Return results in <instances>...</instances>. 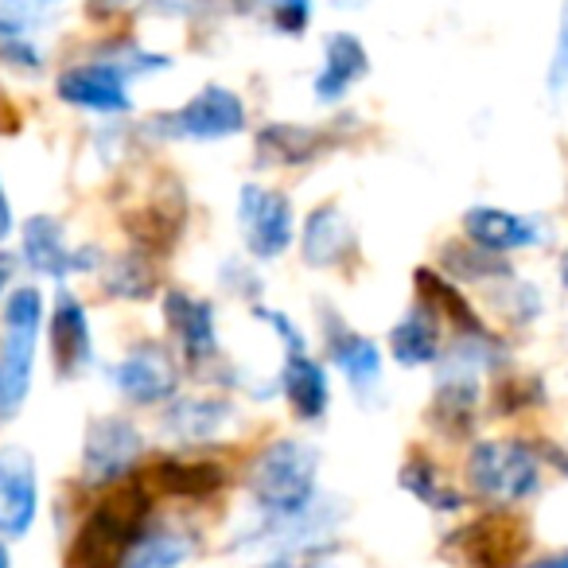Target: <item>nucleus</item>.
<instances>
[{"instance_id": "1", "label": "nucleus", "mask_w": 568, "mask_h": 568, "mask_svg": "<svg viewBox=\"0 0 568 568\" xmlns=\"http://www.w3.org/2000/svg\"><path fill=\"white\" fill-rule=\"evenodd\" d=\"M152 514H156V490L141 475H133V479L118 483L110 490H98V503L82 514L79 529L71 537L67 565L121 568L125 565V552L133 549L136 534L149 526Z\"/></svg>"}, {"instance_id": "2", "label": "nucleus", "mask_w": 568, "mask_h": 568, "mask_svg": "<svg viewBox=\"0 0 568 568\" xmlns=\"http://www.w3.org/2000/svg\"><path fill=\"white\" fill-rule=\"evenodd\" d=\"M320 456L316 444L301 436H273L242 467V487L261 518H288L308 510L320 498Z\"/></svg>"}, {"instance_id": "3", "label": "nucleus", "mask_w": 568, "mask_h": 568, "mask_svg": "<svg viewBox=\"0 0 568 568\" xmlns=\"http://www.w3.org/2000/svg\"><path fill=\"white\" fill-rule=\"evenodd\" d=\"M48 301L40 284H17L0 304V428L20 420L32 402L36 366H40Z\"/></svg>"}, {"instance_id": "4", "label": "nucleus", "mask_w": 568, "mask_h": 568, "mask_svg": "<svg viewBox=\"0 0 568 568\" xmlns=\"http://www.w3.org/2000/svg\"><path fill=\"white\" fill-rule=\"evenodd\" d=\"M464 490L483 506H518L534 503L545 490V464L537 444L526 436H503V440H471L464 456Z\"/></svg>"}, {"instance_id": "5", "label": "nucleus", "mask_w": 568, "mask_h": 568, "mask_svg": "<svg viewBox=\"0 0 568 568\" xmlns=\"http://www.w3.org/2000/svg\"><path fill=\"white\" fill-rule=\"evenodd\" d=\"M253 320L265 324L268 332L281 339V371H276V394L284 397L288 413H293L301 425H324L327 413H332V378H327V366L312 355L308 339L296 327V320L281 308H268V304H253Z\"/></svg>"}, {"instance_id": "6", "label": "nucleus", "mask_w": 568, "mask_h": 568, "mask_svg": "<svg viewBox=\"0 0 568 568\" xmlns=\"http://www.w3.org/2000/svg\"><path fill=\"white\" fill-rule=\"evenodd\" d=\"M440 557L456 568H526L534 534L518 510L487 506L440 537Z\"/></svg>"}, {"instance_id": "7", "label": "nucleus", "mask_w": 568, "mask_h": 568, "mask_svg": "<svg viewBox=\"0 0 568 568\" xmlns=\"http://www.w3.org/2000/svg\"><path fill=\"white\" fill-rule=\"evenodd\" d=\"M149 456V436L125 413H98L87 420L79 448V483L87 490H110L133 479Z\"/></svg>"}, {"instance_id": "8", "label": "nucleus", "mask_w": 568, "mask_h": 568, "mask_svg": "<svg viewBox=\"0 0 568 568\" xmlns=\"http://www.w3.org/2000/svg\"><path fill=\"white\" fill-rule=\"evenodd\" d=\"M20 265L32 268L40 281L67 284L71 276H98L105 250L98 242H71L59 214H32L20 222Z\"/></svg>"}, {"instance_id": "9", "label": "nucleus", "mask_w": 568, "mask_h": 568, "mask_svg": "<svg viewBox=\"0 0 568 568\" xmlns=\"http://www.w3.org/2000/svg\"><path fill=\"white\" fill-rule=\"evenodd\" d=\"M160 312H164L168 343L180 355L183 371L191 374H222L226 355L219 339V312L206 296H195L191 288H164L160 293Z\"/></svg>"}, {"instance_id": "10", "label": "nucleus", "mask_w": 568, "mask_h": 568, "mask_svg": "<svg viewBox=\"0 0 568 568\" xmlns=\"http://www.w3.org/2000/svg\"><path fill=\"white\" fill-rule=\"evenodd\" d=\"M183 363L164 339H136L118 363L105 366L113 394L133 409H160L183 386Z\"/></svg>"}, {"instance_id": "11", "label": "nucleus", "mask_w": 568, "mask_h": 568, "mask_svg": "<svg viewBox=\"0 0 568 568\" xmlns=\"http://www.w3.org/2000/svg\"><path fill=\"white\" fill-rule=\"evenodd\" d=\"M250 125V113H245V102L234 94L230 87H203L195 98L180 105L172 113H156L149 121V133L160 136V141H226V136L245 133Z\"/></svg>"}, {"instance_id": "12", "label": "nucleus", "mask_w": 568, "mask_h": 568, "mask_svg": "<svg viewBox=\"0 0 568 568\" xmlns=\"http://www.w3.org/2000/svg\"><path fill=\"white\" fill-rule=\"evenodd\" d=\"M237 226L253 261H281L296 242L293 199L265 183H245L237 191Z\"/></svg>"}, {"instance_id": "13", "label": "nucleus", "mask_w": 568, "mask_h": 568, "mask_svg": "<svg viewBox=\"0 0 568 568\" xmlns=\"http://www.w3.org/2000/svg\"><path fill=\"white\" fill-rule=\"evenodd\" d=\"M48 358L59 382H74L87 371H94L98 351H94V324H90V308L71 284H59L55 301L48 304Z\"/></svg>"}, {"instance_id": "14", "label": "nucleus", "mask_w": 568, "mask_h": 568, "mask_svg": "<svg viewBox=\"0 0 568 568\" xmlns=\"http://www.w3.org/2000/svg\"><path fill=\"white\" fill-rule=\"evenodd\" d=\"M149 487L156 495L172 498V503H211L222 490L234 483V471L222 464L219 456H211L206 448H175L168 456H156L149 467Z\"/></svg>"}, {"instance_id": "15", "label": "nucleus", "mask_w": 568, "mask_h": 568, "mask_svg": "<svg viewBox=\"0 0 568 568\" xmlns=\"http://www.w3.org/2000/svg\"><path fill=\"white\" fill-rule=\"evenodd\" d=\"M40 464L32 448L17 440L0 444V537L24 541L40 521Z\"/></svg>"}, {"instance_id": "16", "label": "nucleus", "mask_w": 568, "mask_h": 568, "mask_svg": "<svg viewBox=\"0 0 568 568\" xmlns=\"http://www.w3.org/2000/svg\"><path fill=\"white\" fill-rule=\"evenodd\" d=\"M320 339H324V355L335 371L347 378V386L358 397H371L382 386V347L363 335L355 324H347L343 312H335L332 304H320Z\"/></svg>"}, {"instance_id": "17", "label": "nucleus", "mask_w": 568, "mask_h": 568, "mask_svg": "<svg viewBox=\"0 0 568 568\" xmlns=\"http://www.w3.org/2000/svg\"><path fill=\"white\" fill-rule=\"evenodd\" d=\"M55 98L71 110L98 113V118H121L133 110L129 98V74L110 59H90V63L67 67L55 79Z\"/></svg>"}, {"instance_id": "18", "label": "nucleus", "mask_w": 568, "mask_h": 568, "mask_svg": "<svg viewBox=\"0 0 568 568\" xmlns=\"http://www.w3.org/2000/svg\"><path fill=\"white\" fill-rule=\"evenodd\" d=\"M234 402L226 394H175L160 405V436L175 448H211L230 425H234Z\"/></svg>"}, {"instance_id": "19", "label": "nucleus", "mask_w": 568, "mask_h": 568, "mask_svg": "<svg viewBox=\"0 0 568 568\" xmlns=\"http://www.w3.org/2000/svg\"><path fill=\"white\" fill-rule=\"evenodd\" d=\"M343 521V510L332 498L320 495L308 510L288 514V518H261L250 521L245 529H237L234 541L226 545L230 552H245V549H288V545H304V541H324L335 537V526Z\"/></svg>"}, {"instance_id": "20", "label": "nucleus", "mask_w": 568, "mask_h": 568, "mask_svg": "<svg viewBox=\"0 0 568 568\" xmlns=\"http://www.w3.org/2000/svg\"><path fill=\"white\" fill-rule=\"evenodd\" d=\"M436 382H433V402L425 409V420L440 440H467L479 425V409H483V382L479 374L467 371H452V366H436Z\"/></svg>"}, {"instance_id": "21", "label": "nucleus", "mask_w": 568, "mask_h": 568, "mask_svg": "<svg viewBox=\"0 0 568 568\" xmlns=\"http://www.w3.org/2000/svg\"><path fill=\"white\" fill-rule=\"evenodd\" d=\"M459 230H464L467 242L483 245L490 253H521V250H537V245L549 242V222L529 219V214L506 211V206H490V203H475L464 211L459 219Z\"/></svg>"}, {"instance_id": "22", "label": "nucleus", "mask_w": 568, "mask_h": 568, "mask_svg": "<svg viewBox=\"0 0 568 568\" xmlns=\"http://www.w3.org/2000/svg\"><path fill=\"white\" fill-rule=\"evenodd\" d=\"M296 237H301V261L308 268H343L358 257V230L339 203L312 206Z\"/></svg>"}, {"instance_id": "23", "label": "nucleus", "mask_w": 568, "mask_h": 568, "mask_svg": "<svg viewBox=\"0 0 568 568\" xmlns=\"http://www.w3.org/2000/svg\"><path fill=\"white\" fill-rule=\"evenodd\" d=\"M397 487H402L413 503L425 506V510L448 514V518L464 514L467 503H471L467 490H464V483L452 479V475L444 471L440 459L425 448H413L409 456L402 459V467H397Z\"/></svg>"}, {"instance_id": "24", "label": "nucleus", "mask_w": 568, "mask_h": 568, "mask_svg": "<svg viewBox=\"0 0 568 568\" xmlns=\"http://www.w3.org/2000/svg\"><path fill=\"white\" fill-rule=\"evenodd\" d=\"M386 351L405 371L436 366L444 355V324L425 301H413L386 335Z\"/></svg>"}, {"instance_id": "25", "label": "nucleus", "mask_w": 568, "mask_h": 568, "mask_svg": "<svg viewBox=\"0 0 568 568\" xmlns=\"http://www.w3.org/2000/svg\"><path fill=\"white\" fill-rule=\"evenodd\" d=\"M199 552V534L180 518L152 514L149 526L136 534L133 549L125 552L121 568H183Z\"/></svg>"}, {"instance_id": "26", "label": "nucleus", "mask_w": 568, "mask_h": 568, "mask_svg": "<svg viewBox=\"0 0 568 568\" xmlns=\"http://www.w3.org/2000/svg\"><path fill=\"white\" fill-rule=\"evenodd\" d=\"M98 284L110 301L144 304L160 296V265L156 253L141 250V245H125L121 253H105L102 268H98Z\"/></svg>"}, {"instance_id": "27", "label": "nucleus", "mask_w": 568, "mask_h": 568, "mask_svg": "<svg viewBox=\"0 0 568 568\" xmlns=\"http://www.w3.org/2000/svg\"><path fill=\"white\" fill-rule=\"evenodd\" d=\"M371 74V55H366L363 40L351 32H335L324 43V67H320L312 94L320 105H335L355 90V82H363Z\"/></svg>"}, {"instance_id": "28", "label": "nucleus", "mask_w": 568, "mask_h": 568, "mask_svg": "<svg viewBox=\"0 0 568 568\" xmlns=\"http://www.w3.org/2000/svg\"><path fill=\"white\" fill-rule=\"evenodd\" d=\"M332 152V133L293 121H273L257 133V164L261 168H308Z\"/></svg>"}, {"instance_id": "29", "label": "nucleus", "mask_w": 568, "mask_h": 568, "mask_svg": "<svg viewBox=\"0 0 568 568\" xmlns=\"http://www.w3.org/2000/svg\"><path fill=\"white\" fill-rule=\"evenodd\" d=\"M413 288H417V301H425L428 308L440 316V324L448 327V335H467V332H483V316L471 304V296L459 288L452 276H444L436 265H420L413 273Z\"/></svg>"}, {"instance_id": "30", "label": "nucleus", "mask_w": 568, "mask_h": 568, "mask_svg": "<svg viewBox=\"0 0 568 568\" xmlns=\"http://www.w3.org/2000/svg\"><path fill=\"white\" fill-rule=\"evenodd\" d=\"M436 268H440L444 276H452L456 284H479V288H487V284H495V281H503V276H510V273H514L510 257L483 250V245L467 242L464 234L452 237V242H444V245H440V257H436Z\"/></svg>"}, {"instance_id": "31", "label": "nucleus", "mask_w": 568, "mask_h": 568, "mask_svg": "<svg viewBox=\"0 0 568 568\" xmlns=\"http://www.w3.org/2000/svg\"><path fill=\"white\" fill-rule=\"evenodd\" d=\"M487 304L495 308L503 327H534L545 316V296L534 281H521L518 273L503 276V281L487 284Z\"/></svg>"}, {"instance_id": "32", "label": "nucleus", "mask_w": 568, "mask_h": 568, "mask_svg": "<svg viewBox=\"0 0 568 568\" xmlns=\"http://www.w3.org/2000/svg\"><path fill=\"white\" fill-rule=\"evenodd\" d=\"M549 402V389H545V378L537 374H495V386H490L487 397V413L495 420H510V417H526V413H537Z\"/></svg>"}, {"instance_id": "33", "label": "nucleus", "mask_w": 568, "mask_h": 568, "mask_svg": "<svg viewBox=\"0 0 568 568\" xmlns=\"http://www.w3.org/2000/svg\"><path fill=\"white\" fill-rule=\"evenodd\" d=\"M339 552H343L339 537H324V541H304V545H288V549H273L261 565H253V568H332Z\"/></svg>"}, {"instance_id": "34", "label": "nucleus", "mask_w": 568, "mask_h": 568, "mask_svg": "<svg viewBox=\"0 0 568 568\" xmlns=\"http://www.w3.org/2000/svg\"><path fill=\"white\" fill-rule=\"evenodd\" d=\"M32 28H20V24H9V20H0V63L17 67V71H40L43 67V55L32 40H28Z\"/></svg>"}, {"instance_id": "35", "label": "nucleus", "mask_w": 568, "mask_h": 568, "mask_svg": "<svg viewBox=\"0 0 568 568\" xmlns=\"http://www.w3.org/2000/svg\"><path fill=\"white\" fill-rule=\"evenodd\" d=\"M219 284L230 296H242V301L257 304L261 293H265V281H261V268L245 257H226L219 268Z\"/></svg>"}, {"instance_id": "36", "label": "nucleus", "mask_w": 568, "mask_h": 568, "mask_svg": "<svg viewBox=\"0 0 568 568\" xmlns=\"http://www.w3.org/2000/svg\"><path fill=\"white\" fill-rule=\"evenodd\" d=\"M549 90L552 94H565L568 90V0L560 4L557 48H552V63H549Z\"/></svg>"}, {"instance_id": "37", "label": "nucleus", "mask_w": 568, "mask_h": 568, "mask_svg": "<svg viewBox=\"0 0 568 568\" xmlns=\"http://www.w3.org/2000/svg\"><path fill=\"white\" fill-rule=\"evenodd\" d=\"M316 0H273V24L284 36H301L308 28V12Z\"/></svg>"}, {"instance_id": "38", "label": "nucleus", "mask_w": 568, "mask_h": 568, "mask_svg": "<svg viewBox=\"0 0 568 568\" xmlns=\"http://www.w3.org/2000/svg\"><path fill=\"white\" fill-rule=\"evenodd\" d=\"M55 4L63 0H0V20H9V24H20V28H32L43 12H51Z\"/></svg>"}, {"instance_id": "39", "label": "nucleus", "mask_w": 568, "mask_h": 568, "mask_svg": "<svg viewBox=\"0 0 568 568\" xmlns=\"http://www.w3.org/2000/svg\"><path fill=\"white\" fill-rule=\"evenodd\" d=\"M537 444V456H541V464L549 467V471H557L560 479H568V444L560 440H549V436H541Z\"/></svg>"}, {"instance_id": "40", "label": "nucleus", "mask_w": 568, "mask_h": 568, "mask_svg": "<svg viewBox=\"0 0 568 568\" xmlns=\"http://www.w3.org/2000/svg\"><path fill=\"white\" fill-rule=\"evenodd\" d=\"M20 253L9 250V245H0V304H4V296L17 288V276H20Z\"/></svg>"}, {"instance_id": "41", "label": "nucleus", "mask_w": 568, "mask_h": 568, "mask_svg": "<svg viewBox=\"0 0 568 568\" xmlns=\"http://www.w3.org/2000/svg\"><path fill=\"white\" fill-rule=\"evenodd\" d=\"M17 234V211H12V195L4 187V175H0V245Z\"/></svg>"}, {"instance_id": "42", "label": "nucleus", "mask_w": 568, "mask_h": 568, "mask_svg": "<svg viewBox=\"0 0 568 568\" xmlns=\"http://www.w3.org/2000/svg\"><path fill=\"white\" fill-rule=\"evenodd\" d=\"M526 568H568V545H560V549L541 552V557H534Z\"/></svg>"}, {"instance_id": "43", "label": "nucleus", "mask_w": 568, "mask_h": 568, "mask_svg": "<svg viewBox=\"0 0 568 568\" xmlns=\"http://www.w3.org/2000/svg\"><path fill=\"white\" fill-rule=\"evenodd\" d=\"M557 281H560V288L568 293V245H565V253H560V261H557Z\"/></svg>"}, {"instance_id": "44", "label": "nucleus", "mask_w": 568, "mask_h": 568, "mask_svg": "<svg viewBox=\"0 0 568 568\" xmlns=\"http://www.w3.org/2000/svg\"><path fill=\"white\" fill-rule=\"evenodd\" d=\"M0 568H17L12 565V541H4V537H0Z\"/></svg>"}, {"instance_id": "45", "label": "nucleus", "mask_w": 568, "mask_h": 568, "mask_svg": "<svg viewBox=\"0 0 568 568\" xmlns=\"http://www.w3.org/2000/svg\"><path fill=\"white\" fill-rule=\"evenodd\" d=\"M335 4H339V9H351V4H363V0H335Z\"/></svg>"}, {"instance_id": "46", "label": "nucleus", "mask_w": 568, "mask_h": 568, "mask_svg": "<svg viewBox=\"0 0 568 568\" xmlns=\"http://www.w3.org/2000/svg\"><path fill=\"white\" fill-rule=\"evenodd\" d=\"M110 4H125V0H110Z\"/></svg>"}]
</instances>
